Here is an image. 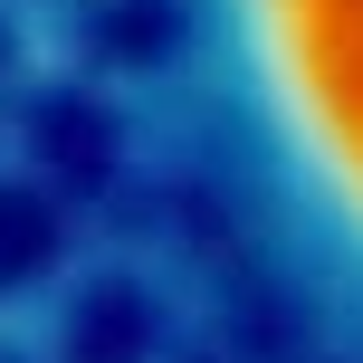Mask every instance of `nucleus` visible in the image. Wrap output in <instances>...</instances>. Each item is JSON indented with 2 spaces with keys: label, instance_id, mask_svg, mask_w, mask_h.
Instances as JSON below:
<instances>
[{
  "label": "nucleus",
  "instance_id": "obj_1",
  "mask_svg": "<svg viewBox=\"0 0 363 363\" xmlns=\"http://www.w3.org/2000/svg\"><path fill=\"white\" fill-rule=\"evenodd\" d=\"M201 211L325 363H363V0H153Z\"/></svg>",
  "mask_w": 363,
  "mask_h": 363
}]
</instances>
